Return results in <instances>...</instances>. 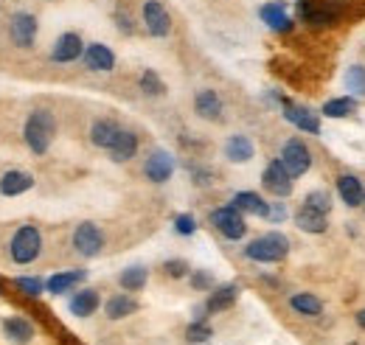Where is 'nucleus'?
<instances>
[{
  "mask_svg": "<svg viewBox=\"0 0 365 345\" xmlns=\"http://www.w3.org/2000/svg\"><path fill=\"white\" fill-rule=\"evenodd\" d=\"M9 37L17 48H31L37 40V17L29 11H17L9 23Z\"/></svg>",
  "mask_w": 365,
  "mask_h": 345,
  "instance_id": "nucleus-8",
  "label": "nucleus"
},
{
  "mask_svg": "<svg viewBox=\"0 0 365 345\" xmlns=\"http://www.w3.org/2000/svg\"><path fill=\"white\" fill-rule=\"evenodd\" d=\"M191 174L197 177V185H208V182L214 180V174L205 172V169H191Z\"/></svg>",
  "mask_w": 365,
  "mask_h": 345,
  "instance_id": "nucleus-41",
  "label": "nucleus"
},
{
  "mask_svg": "<svg viewBox=\"0 0 365 345\" xmlns=\"http://www.w3.org/2000/svg\"><path fill=\"white\" fill-rule=\"evenodd\" d=\"M104 311H107V317L110 320H124V317H130V314H135L138 311V301L133 295H115V298H110L107 306H104Z\"/></svg>",
  "mask_w": 365,
  "mask_h": 345,
  "instance_id": "nucleus-27",
  "label": "nucleus"
},
{
  "mask_svg": "<svg viewBox=\"0 0 365 345\" xmlns=\"http://www.w3.org/2000/svg\"><path fill=\"white\" fill-rule=\"evenodd\" d=\"M287 253H289V239L284 233H278V230L253 239L245 247V256L250 261H259V264H278V261L287 259Z\"/></svg>",
  "mask_w": 365,
  "mask_h": 345,
  "instance_id": "nucleus-2",
  "label": "nucleus"
},
{
  "mask_svg": "<svg viewBox=\"0 0 365 345\" xmlns=\"http://www.w3.org/2000/svg\"><path fill=\"white\" fill-rule=\"evenodd\" d=\"M278 160L284 163V169L292 177H301V174H307L312 169V152H309V146L301 138H289L281 146V158Z\"/></svg>",
  "mask_w": 365,
  "mask_h": 345,
  "instance_id": "nucleus-4",
  "label": "nucleus"
},
{
  "mask_svg": "<svg viewBox=\"0 0 365 345\" xmlns=\"http://www.w3.org/2000/svg\"><path fill=\"white\" fill-rule=\"evenodd\" d=\"M140 90H143L146 96H163V93H166V85H163V79H160L155 71H143V73H140Z\"/></svg>",
  "mask_w": 365,
  "mask_h": 345,
  "instance_id": "nucleus-35",
  "label": "nucleus"
},
{
  "mask_svg": "<svg viewBox=\"0 0 365 345\" xmlns=\"http://www.w3.org/2000/svg\"><path fill=\"white\" fill-rule=\"evenodd\" d=\"M143 174H146V180H152V182H166V180L175 174V158H172L169 152H163V149H155V152L146 158V163H143Z\"/></svg>",
  "mask_w": 365,
  "mask_h": 345,
  "instance_id": "nucleus-13",
  "label": "nucleus"
},
{
  "mask_svg": "<svg viewBox=\"0 0 365 345\" xmlns=\"http://www.w3.org/2000/svg\"><path fill=\"white\" fill-rule=\"evenodd\" d=\"M357 323H360V326H363V329H365V309H363V311H360V314H357Z\"/></svg>",
  "mask_w": 365,
  "mask_h": 345,
  "instance_id": "nucleus-43",
  "label": "nucleus"
},
{
  "mask_svg": "<svg viewBox=\"0 0 365 345\" xmlns=\"http://www.w3.org/2000/svg\"><path fill=\"white\" fill-rule=\"evenodd\" d=\"M115 20H118V29H121V31L133 34V23H130V17H127V14H121V11H118V14H115Z\"/></svg>",
  "mask_w": 365,
  "mask_h": 345,
  "instance_id": "nucleus-42",
  "label": "nucleus"
},
{
  "mask_svg": "<svg viewBox=\"0 0 365 345\" xmlns=\"http://www.w3.org/2000/svg\"><path fill=\"white\" fill-rule=\"evenodd\" d=\"M175 230L180 233V236H191L194 230H197V222H194V216L191 214H180L175 219Z\"/></svg>",
  "mask_w": 365,
  "mask_h": 345,
  "instance_id": "nucleus-38",
  "label": "nucleus"
},
{
  "mask_svg": "<svg viewBox=\"0 0 365 345\" xmlns=\"http://www.w3.org/2000/svg\"><path fill=\"white\" fill-rule=\"evenodd\" d=\"M346 87L351 90L354 98L365 96V68L363 65H351V68L346 71Z\"/></svg>",
  "mask_w": 365,
  "mask_h": 345,
  "instance_id": "nucleus-32",
  "label": "nucleus"
},
{
  "mask_svg": "<svg viewBox=\"0 0 365 345\" xmlns=\"http://www.w3.org/2000/svg\"><path fill=\"white\" fill-rule=\"evenodd\" d=\"M214 337V331H211V326L205 323V320H194L188 329H185V340L188 343H208Z\"/></svg>",
  "mask_w": 365,
  "mask_h": 345,
  "instance_id": "nucleus-34",
  "label": "nucleus"
},
{
  "mask_svg": "<svg viewBox=\"0 0 365 345\" xmlns=\"http://www.w3.org/2000/svg\"><path fill=\"white\" fill-rule=\"evenodd\" d=\"M236 298H239V287L236 284H225V287L211 292V298L205 301V306H208V311H225V309H230L236 303Z\"/></svg>",
  "mask_w": 365,
  "mask_h": 345,
  "instance_id": "nucleus-28",
  "label": "nucleus"
},
{
  "mask_svg": "<svg viewBox=\"0 0 365 345\" xmlns=\"http://www.w3.org/2000/svg\"><path fill=\"white\" fill-rule=\"evenodd\" d=\"M0 329H3L6 340L14 345H29L34 340V326L26 317H3Z\"/></svg>",
  "mask_w": 365,
  "mask_h": 345,
  "instance_id": "nucleus-16",
  "label": "nucleus"
},
{
  "mask_svg": "<svg viewBox=\"0 0 365 345\" xmlns=\"http://www.w3.org/2000/svg\"><path fill=\"white\" fill-rule=\"evenodd\" d=\"M43 253V233L34 225H23L17 227V233L9 242V256L14 264H31L40 259Z\"/></svg>",
  "mask_w": 365,
  "mask_h": 345,
  "instance_id": "nucleus-3",
  "label": "nucleus"
},
{
  "mask_svg": "<svg viewBox=\"0 0 365 345\" xmlns=\"http://www.w3.org/2000/svg\"><path fill=\"white\" fill-rule=\"evenodd\" d=\"M337 194L349 208H360L365 205V188L354 174H340L337 177Z\"/></svg>",
  "mask_w": 365,
  "mask_h": 345,
  "instance_id": "nucleus-17",
  "label": "nucleus"
},
{
  "mask_svg": "<svg viewBox=\"0 0 365 345\" xmlns=\"http://www.w3.org/2000/svg\"><path fill=\"white\" fill-rule=\"evenodd\" d=\"M289 306H292V311H298V314H304V317H318V314H323V303H320V298H315L312 292H298V295H292V298H289Z\"/></svg>",
  "mask_w": 365,
  "mask_h": 345,
  "instance_id": "nucleus-30",
  "label": "nucleus"
},
{
  "mask_svg": "<svg viewBox=\"0 0 365 345\" xmlns=\"http://www.w3.org/2000/svg\"><path fill=\"white\" fill-rule=\"evenodd\" d=\"M118 132H121V127H118L115 121L98 118V121H93V127H91V143L98 146V149H107V152H110V146L115 143Z\"/></svg>",
  "mask_w": 365,
  "mask_h": 345,
  "instance_id": "nucleus-22",
  "label": "nucleus"
},
{
  "mask_svg": "<svg viewBox=\"0 0 365 345\" xmlns=\"http://www.w3.org/2000/svg\"><path fill=\"white\" fill-rule=\"evenodd\" d=\"M351 113H357V98H354V96L329 98V101L323 104V115H326V118H349Z\"/></svg>",
  "mask_w": 365,
  "mask_h": 345,
  "instance_id": "nucleus-29",
  "label": "nucleus"
},
{
  "mask_svg": "<svg viewBox=\"0 0 365 345\" xmlns=\"http://www.w3.org/2000/svg\"><path fill=\"white\" fill-rule=\"evenodd\" d=\"M143 26L152 37H166L172 31V17L160 0H146L143 3Z\"/></svg>",
  "mask_w": 365,
  "mask_h": 345,
  "instance_id": "nucleus-9",
  "label": "nucleus"
},
{
  "mask_svg": "<svg viewBox=\"0 0 365 345\" xmlns=\"http://www.w3.org/2000/svg\"><path fill=\"white\" fill-rule=\"evenodd\" d=\"M88 278V272L85 269H68V272H56V275H51L46 281V289L51 295H65V292H71L76 284H82Z\"/></svg>",
  "mask_w": 365,
  "mask_h": 345,
  "instance_id": "nucleus-21",
  "label": "nucleus"
},
{
  "mask_svg": "<svg viewBox=\"0 0 365 345\" xmlns=\"http://www.w3.org/2000/svg\"><path fill=\"white\" fill-rule=\"evenodd\" d=\"M163 272H166L169 278H185V275H188V264L182 259H172L163 264Z\"/></svg>",
  "mask_w": 365,
  "mask_h": 345,
  "instance_id": "nucleus-37",
  "label": "nucleus"
},
{
  "mask_svg": "<svg viewBox=\"0 0 365 345\" xmlns=\"http://www.w3.org/2000/svg\"><path fill=\"white\" fill-rule=\"evenodd\" d=\"M304 205H309V208H315V211L329 216V211H331V197L326 191H309L304 197Z\"/></svg>",
  "mask_w": 365,
  "mask_h": 345,
  "instance_id": "nucleus-36",
  "label": "nucleus"
},
{
  "mask_svg": "<svg viewBox=\"0 0 365 345\" xmlns=\"http://www.w3.org/2000/svg\"><path fill=\"white\" fill-rule=\"evenodd\" d=\"M281 113H284V118H287L289 124H295L301 132H307V135H320L318 113H312V110H307V107H301V104H292V101H287V98H281Z\"/></svg>",
  "mask_w": 365,
  "mask_h": 345,
  "instance_id": "nucleus-10",
  "label": "nucleus"
},
{
  "mask_svg": "<svg viewBox=\"0 0 365 345\" xmlns=\"http://www.w3.org/2000/svg\"><path fill=\"white\" fill-rule=\"evenodd\" d=\"M298 17L315 29H326L337 23V9L320 0H298Z\"/></svg>",
  "mask_w": 365,
  "mask_h": 345,
  "instance_id": "nucleus-7",
  "label": "nucleus"
},
{
  "mask_svg": "<svg viewBox=\"0 0 365 345\" xmlns=\"http://www.w3.org/2000/svg\"><path fill=\"white\" fill-rule=\"evenodd\" d=\"M146 281H149L146 267H127V269L118 275V284H121L127 292H138V289H143V287H146Z\"/></svg>",
  "mask_w": 365,
  "mask_h": 345,
  "instance_id": "nucleus-31",
  "label": "nucleus"
},
{
  "mask_svg": "<svg viewBox=\"0 0 365 345\" xmlns=\"http://www.w3.org/2000/svg\"><path fill=\"white\" fill-rule=\"evenodd\" d=\"M14 287L23 292V295H29V298H37V295H43L46 292V281L43 278H29V275H23V278H17L14 281Z\"/></svg>",
  "mask_w": 365,
  "mask_h": 345,
  "instance_id": "nucleus-33",
  "label": "nucleus"
},
{
  "mask_svg": "<svg viewBox=\"0 0 365 345\" xmlns=\"http://www.w3.org/2000/svg\"><path fill=\"white\" fill-rule=\"evenodd\" d=\"M253 152L256 149L247 135H230L225 140V158L230 163H247V160H253Z\"/></svg>",
  "mask_w": 365,
  "mask_h": 345,
  "instance_id": "nucleus-23",
  "label": "nucleus"
},
{
  "mask_svg": "<svg viewBox=\"0 0 365 345\" xmlns=\"http://www.w3.org/2000/svg\"><path fill=\"white\" fill-rule=\"evenodd\" d=\"M56 135V118L53 113L48 110H34L29 118H26V127H23V138H26V146L34 152V155H46L51 140Z\"/></svg>",
  "mask_w": 365,
  "mask_h": 345,
  "instance_id": "nucleus-1",
  "label": "nucleus"
},
{
  "mask_svg": "<svg viewBox=\"0 0 365 345\" xmlns=\"http://www.w3.org/2000/svg\"><path fill=\"white\" fill-rule=\"evenodd\" d=\"M29 188H34V174L9 169L0 177V194L3 197H17V194H26Z\"/></svg>",
  "mask_w": 365,
  "mask_h": 345,
  "instance_id": "nucleus-18",
  "label": "nucleus"
},
{
  "mask_svg": "<svg viewBox=\"0 0 365 345\" xmlns=\"http://www.w3.org/2000/svg\"><path fill=\"white\" fill-rule=\"evenodd\" d=\"M135 152H138V135L130 130H121L118 138H115V143L110 146V158L115 163H127V160L135 158Z\"/></svg>",
  "mask_w": 365,
  "mask_h": 345,
  "instance_id": "nucleus-24",
  "label": "nucleus"
},
{
  "mask_svg": "<svg viewBox=\"0 0 365 345\" xmlns=\"http://www.w3.org/2000/svg\"><path fill=\"white\" fill-rule=\"evenodd\" d=\"M259 17L273 29V31H278V34H289L292 29H295V20L287 14V9H284V3H278V0H273V3H264L262 9H259Z\"/></svg>",
  "mask_w": 365,
  "mask_h": 345,
  "instance_id": "nucleus-14",
  "label": "nucleus"
},
{
  "mask_svg": "<svg viewBox=\"0 0 365 345\" xmlns=\"http://www.w3.org/2000/svg\"><path fill=\"white\" fill-rule=\"evenodd\" d=\"M85 65L91 71H98V73H110L115 68V53L107 48L104 43H91L85 48Z\"/></svg>",
  "mask_w": 365,
  "mask_h": 345,
  "instance_id": "nucleus-15",
  "label": "nucleus"
},
{
  "mask_svg": "<svg viewBox=\"0 0 365 345\" xmlns=\"http://www.w3.org/2000/svg\"><path fill=\"white\" fill-rule=\"evenodd\" d=\"M211 225L225 236L230 242H236V239H242L245 233H247V222H245V214L239 211V208H233V205H225V208H217L214 214H211Z\"/></svg>",
  "mask_w": 365,
  "mask_h": 345,
  "instance_id": "nucleus-5",
  "label": "nucleus"
},
{
  "mask_svg": "<svg viewBox=\"0 0 365 345\" xmlns=\"http://www.w3.org/2000/svg\"><path fill=\"white\" fill-rule=\"evenodd\" d=\"M194 110L200 118L205 121H217L222 115V98L217 96V90H200L194 98Z\"/></svg>",
  "mask_w": 365,
  "mask_h": 345,
  "instance_id": "nucleus-20",
  "label": "nucleus"
},
{
  "mask_svg": "<svg viewBox=\"0 0 365 345\" xmlns=\"http://www.w3.org/2000/svg\"><path fill=\"white\" fill-rule=\"evenodd\" d=\"M73 247H76L79 256L96 259V256L104 250V236H101L98 225H93V222L76 225V230H73Z\"/></svg>",
  "mask_w": 365,
  "mask_h": 345,
  "instance_id": "nucleus-6",
  "label": "nucleus"
},
{
  "mask_svg": "<svg viewBox=\"0 0 365 345\" xmlns=\"http://www.w3.org/2000/svg\"><path fill=\"white\" fill-rule=\"evenodd\" d=\"M262 182H264V188L273 194V197H289L292 194V185H295V177L284 169V163L281 160H273L264 174H262Z\"/></svg>",
  "mask_w": 365,
  "mask_h": 345,
  "instance_id": "nucleus-11",
  "label": "nucleus"
},
{
  "mask_svg": "<svg viewBox=\"0 0 365 345\" xmlns=\"http://www.w3.org/2000/svg\"><path fill=\"white\" fill-rule=\"evenodd\" d=\"M295 225H298L304 233H323V230H326V214H320V211H315V208H309V205L301 202V208L295 211Z\"/></svg>",
  "mask_w": 365,
  "mask_h": 345,
  "instance_id": "nucleus-25",
  "label": "nucleus"
},
{
  "mask_svg": "<svg viewBox=\"0 0 365 345\" xmlns=\"http://www.w3.org/2000/svg\"><path fill=\"white\" fill-rule=\"evenodd\" d=\"M98 292L96 289H82V292H76L71 303H68V309H71V314H76V317H91L93 311L98 309Z\"/></svg>",
  "mask_w": 365,
  "mask_h": 345,
  "instance_id": "nucleus-26",
  "label": "nucleus"
},
{
  "mask_svg": "<svg viewBox=\"0 0 365 345\" xmlns=\"http://www.w3.org/2000/svg\"><path fill=\"white\" fill-rule=\"evenodd\" d=\"M191 284H194V289H211L214 287V278L208 272H194L191 275Z\"/></svg>",
  "mask_w": 365,
  "mask_h": 345,
  "instance_id": "nucleus-39",
  "label": "nucleus"
},
{
  "mask_svg": "<svg viewBox=\"0 0 365 345\" xmlns=\"http://www.w3.org/2000/svg\"><path fill=\"white\" fill-rule=\"evenodd\" d=\"M267 219H270V222H284V219H287V205H284V202H273Z\"/></svg>",
  "mask_w": 365,
  "mask_h": 345,
  "instance_id": "nucleus-40",
  "label": "nucleus"
},
{
  "mask_svg": "<svg viewBox=\"0 0 365 345\" xmlns=\"http://www.w3.org/2000/svg\"><path fill=\"white\" fill-rule=\"evenodd\" d=\"M230 205L239 208L242 214H253V216H262V219L270 216V202H264L256 191H239V194H233Z\"/></svg>",
  "mask_w": 365,
  "mask_h": 345,
  "instance_id": "nucleus-19",
  "label": "nucleus"
},
{
  "mask_svg": "<svg viewBox=\"0 0 365 345\" xmlns=\"http://www.w3.org/2000/svg\"><path fill=\"white\" fill-rule=\"evenodd\" d=\"M79 56H85V43L79 34L68 31V34H59V40L51 48V59L59 62V65H68V62H76Z\"/></svg>",
  "mask_w": 365,
  "mask_h": 345,
  "instance_id": "nucleus-12",
  "label": "nucleus"
}]
</instances>
